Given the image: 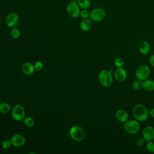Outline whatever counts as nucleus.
Segmentation results:
<instances>
[{
	"mask_svg": "<svg viewBox=\"0 0 154 154\" xmlns=\"http://www.w3.org/2000/svg\"><path fill=\"white\" fill-rule=\"evenodd\" d=\"M69 136L76 141H81L85 137L84 129L79 126H73L69 129Z\"/></svg>",
	"mask_w": 154,
	"mask_h": 154,
	"instance_id": "obj_2",
	"label": "nucleus"
},
{
	"mask_svg": "<svg viewBox=\"0 0 154 154\" xmlns=\"http://www.w3.org/2000/svg\"><path fill=\"white\" fill-rule=\"evenodd\" d=\"M12 146V143L11 140H4L2 143V146L4 149H8Z\"/></svg>",
	"mask_w": 154,
	"mask_h": 154,
	"instance_id": "obj_26",
	"label": "nucleus"
},
{
	"mask_svg": "<svg viewBox=\"0 0 154 154\" xmlns=\"http://www.w3.org/2000/svg\"><path fill=\"white\" fill-rule=\"evenodd\" d=\"M10 140L12 145L17 147L23 146L25 143V137L22 135L19 134H16L13 135L11 137Z\"/></svg>",
	"mask_w": 154,
	"mask_h": 154,
	"instance_id": "obj_11",
	"label": "nucleus"
},
{
	"mask_svg": "<svg viewBox=\"0 0 154 154\" xmlns=\"http://www.w3.org/2000/svg\"><path fill=\"white\" fill-rule=\"evenodd\" d=\"M150 73V68L148 66L143 64L137 67L135 72V76L138 79L144 81L148 79Z\"/></svg>",
	"mask_w": 154,
	"mask_h": 154,
	"instance_id": "obj_7",
	"label": "nucleus"
},
{
	"mask_svg": "<svg viewBox=\"0 0 154 154\" xmlns=\"http://www.w3.org/2000/svg\"><path fill=\"white\" fill-rule=\"evenodd\" d=\"M132 114L135 120L140 122L146 121L149 115L147 108L141 103L135 105L132 108Z\"/></svg>",
	"mask_w": 154,
	"mask_h": 154,
	"instance_id": "obj_1",
	"label": "nucleus"
},
{
	"mask_svg": "<svg viewBox=\"0 0 154 154\" xmlns=\"http://www.w3.org/2000/svg\"><path fill=\"white\" fill-rule=\"evenodd\" d=\"M124 129L129 134H135L139 131L140 129V125L139 122L137 120H128L125 123Z\"/></svg>",
	"mask_w": 154,
	"mask_h": 154,
	"instance_id": "obj_4",
	"label": "nucleus"
},
{
	"mask_svg": "<svg viewBox=\"0 0 154 154\" xmlns=\"http://www.w3.org/2000/svg\"><path fill=\"white\" fill-rule=\"evenodd\" d=\"M142 137L146 141H152L154 139V128L152 126H146L142 131Z\"/></svg>",
	"mask_w": 154,
	"mask_h": 154,
	"instance_id": "obj_10",
	"label": "nucleus"
},
{
	"mask_svg": "<svg viewBox=\"0 0 154 154\" xmlns=\"http://www.w3.org/2000/svg\"><path fill=\"white\" fill-rule=\"evenodd\" d=\"M66 11L68 15L72 18H76L80 14L79 6L75 2H70L67 6Z\"/></svg>",
	"mask_w": 154,
	"mask_h": 154,
	"instance_id": "obj_8",
	"label": "nucleus"
},
{
	"mask_svg": "<svg viewBox=\"0 0 154 154\" xmlns=\"http://www.w3.org/2000/svg\"><path fill=\"white\" fill-rule=\"evenodd\" d=\"M22 72L25 75H31L34 73L35 70L34 66L32 64L29 62L24 63L21 67Z\"/></svg>",
	"mask_w": 154,
	"mask_h": 154,
	"instance_id": "obj_13",
	"label": "nucleus"
},
{
	"mask_svg": "<svg viewBox=\"0 0 154 154\" xmlns=\"http://www.w3.org/2000/svg\"><path fill=\"white\" fill-rule=\"evenodd\" d=\"M10 35H11L12 38H13L14 39H17V38H18L20 37V31L17 28L14 27L11 30Z\"/></svg>",
	"mask_w": 154,
	"mask_h": 154,
	"instance_id": "obj_22",
	"label": "nucleus"
},
{
	"mask_svg": "<svg viewBox=\"0 0 154 154\" xmlns=\"http://www.w3.org/2000/svg\"><path fill=\"white\" fill-rule=\"evenodd\" d=\"M23 123L26 127L31 128L34 125L35 121L32 117L28 116L23 119Z\"/></svg>",
	"mask_w": 154,
	"mask_h": 154,
	"instance_id": "obj_20",
	"label": "nucleus"
},
{
	"mask_svg": "<svg viewBox=\"0 0 154 154\" xmlns=\"http://www.w3.org/2000/svg\"><path fill=\"white\" fill-rule=\"evenodd\" d=\"M149 63L150 64L154 67V54L152 55L149 58Z\"/></svg>",
	"mask_w": 154,
	"mask_h": 154,
	"instance_id": "obj_29",
	"label": "nucleus"
},
{
	"mask_svg": "<svg viewBox=\"0 0 154 154\" xmlns=\"http://www.w3.org/2000/svg\"><path fill=\"white\" fill-rule=\"evenodd\" d=\"M115 79L119 82H123L127 78V72L123 67L117 68L114 72Z\"/></svg>",
	"mask_w": 154,
	"mask_h": 154,
	"instance_id": "obj_12",
	"label": "nucleus"
},
{
	"mask_svg": "<svg viewBox=\"0 0 154 154\" xmlns=\"http://www.w3.org/2000/svg\"><path fill=\"white\" fill-rule=\"evenodd\" d=\"M90 12L87 9H82V11H80V16L83 19H87L90 17Z\"/></svg>",
	"mask_w": 154,
	"mask_h": 154,
	"instance_id": "obj_25",
	"label": "nucleus"
},
{
	"mask_svg": "<svg viewBox=\"0 0 154 154\" xmlns=\"http://www.w3.org/2000/svg\"><path fill=\"white\" fill-rule=\"evenodd\" d=\"M146 148L148 152L154 153V141H147V143L146 145Z\"/></svg>",
	"mask_w": 154,
	"mask_h": 154,
	"instance_id": "obj_24",
	"label": "nucleus"
},
{
	"mask_svg": "<svg viewBox=\"0 0 154 154\" xmlns=\"http://www.w3.org/2000/svg\"><path fill=\"white\" fill-rule=\"evenodd\" d=\"M142 84H143V81H141L137 79V80L134 81L132 82V88L134 90H138L141 88H142Z\"/></svg>",
	"mask_w": 154,
	"mask_h": 154,
	"instance_id": "obj_21",
	"label": "nucleus"
},
{
	"mask_svg": "<svg viewBox=\"0 0 154 154\" xmlns=\"http://www.w3.org/2000/svg\"><path fill=\"white\" fill-rule=\"evenodd\" d=\"M92 20L90 19H84L80 24L81 29L84 31H88L92 27Z\"/></svg>",
	"mask_w": 154,
	"mask_h": 154,
	"instance_id": "obj_16",
	"label": "nucleus"
},
{
	"mask_svg": "<svg viewBox=\"0 0 154 154\" xmlns=\"http://www.w3.org/2000/svg\"><path fill=\"white\" fill-rule=\"evenodd\" d=\"M34 68H35V70L40 71V70L43 69V63L42 61H36L34 63Z\"/></svg>",
	"mask_w": 154,
	"mask_h": 154,
	"instance_id": "obj_27",
	"label": "nucleus"
},
{
	"mask_svg": "<svg viewBox=\"0 0 154 154\" xmlns=\"http://www.w3.org/2000/svg\"><path fill=\"white\" fill-rule=\"evenodd\" d=\"M19 22V16L16 13L11 12L7 14L5 18V23L10 28L16 26Z\"/></svg>",
	"mask_w": 154,
	"mask_h": 154,
	"instance_id": "obj_9",
	"label": "nucleus"
},
{
	"mask_svg": "<svg viewBox=\"0 0 154 154\" xmlns=\"http://www.w3.org/2000/svg\"><path fill=\"white\" fill-rule=\"evenodd\" d=\"M142 88L146 91H152L154 90V81L152 79H145L143 81Z\"/></svg>",
	"mask_w": 154,
	"mask_h": 154,
	"instance_id": "obj_15",
	"label": "nucleus"
},
{
	"mask_svg": "<svg viewBox=\"0 0 154 154\" xmlns=\"http://www.w3.org/2000/svg\"><path fill=\"white\" fill-rule=\"evenodd\" d=\"M77 4L82 9H88L91 5L90 0H77Z\"/></svg>",
	"mask_w": 154,
	"mask_h": 154,
	"instance_id": "obj_18",
	"label": "nucleus"
},
{
	"mask_svg": "<svg viewBox=\"0 0 154 154\" xmlns=\"http://www.w3.org/2000/svg\"><path fill=\"white\" fill-rule=\"evenodd\" d=\"M138 49L141 54L146 55L150 50V45L149 42L146 41H143L138 46Z\"/></svg>",
	"mask_w": 154,
	"mask_h": 154,
	"instance_id": "obj_17",
	"label": "nucleus"
},
{
	"mask_svg": "<svg viewBox=\"0 0 154 154\" xmlns=\"http://www.w3.org/2000/svg\"><path fill=\"white\" fill-rule=\"evenodd\" d=\"M116 117L117 120L121 123H125L128 120L129 116L127 111L123 109H118L116 112Z\"/></svg>",
	"mask_w": 154,
	"mask_h": 154,
	"instance_id": "obj_14",
	"label": "nucleus"
},
{
	"mask_svg": "<svg viewBox=\"0 0 154 154\" xmlns=\"http://www.w3.org/2000/svg\"><path fill=\"white\" fill-rule=\"evenodd\" d=\"M106 16V11L102 7L94 8L90 11V18L94 22H100L103 20Z\"/></svg>",
	"mask_w": 154,
	"mask_h": 154,
	"instance_id": "obj_5",
	"label": "nucleus"
},
{
	"mask_svg": "<svg viewBox=\"0 0 154 154\" xmlns=\"http://www.w3.org/2000/svg\"><path fill=\"white\" fill-rule=\"evenodd\" d=\"M25 116V111L22 105H15L11 110V116L14 120L21 121L23 120Z\"/></svg>",
	"mask_w": 154,
	"mask_h": 154,
	"instance_id": "obj_6",
	"label": "nucleus"
},
{
	"mask_svg": "<svg viewBox=\"0 0 154 154\" xmlns=\"http://www.w3.org/2000/svg\"><path fill=\"white\" fill-rule=\"evenodd\" d=\"M144 143H145V140L143 138V137H142L138 138L137 139V140H136V142H135L136 145H137V146H138V147H141V146H143L144 145Z\"/></svg>",
	"mask_w": 154,
	"mask_h": 154,
	"instance_id": "obj_28",
	"label": "nucleus"
},
{
	"mask_svg": "<svg viewBox=\"0 0 154 154\" xmlns=\"http://www.w3.org/2000/svg\"><path fill=\"white\" fill-rule=\"evenodd\" d=\"M11 110L10 105L5 102L0 103V112L2 114L8 113Z\"/></svg>",
	"mask_w": 154,
	"mask_h": 154,
	"instance_id": "obj_19",
	"label": "nucleus"
},
{
	"mask_svg": "<svg viewBox=\"0 0 154 154\" xmlns=\"http://www.w3.org/2000/svg\"><path fill=\"white\" fill-rule=\"evenodd\" d=\"M0 102H1V97H0Z\"/></svg>",
	"mask_w": 154,
	"mask_h": 154,
	"instance_id": "obj_31",
	"label": "nucleus"
},
{
	"mask_svg": "<svg viewBox=\"0 0 154 154\" xmlns=\"http://www.w3.org/2000/svg\"><path fill=\"white\" fill-rule=\"evenodd\" d=\"M149 115L152 117L153 118H154V108H152L150 111H149Z\"/></svg>",
	"mask_w": 154,
	"mask_h": 154,
	"instance_id": "obj_30",
	"label": "nucleus"
},
{
	"mask_svg": "<svg viewBox=\"0 0 154 154\" xmlns=\"http://www.w3.org/2000/svg\"><path fill=\"white\" fill-rule=\"evenodd\" d=\"M98 80L99 83L105 87H108L112 84L113 79L111 72L108 70H103L100 71L98 75Z\"/></svg>",
	"mask_w": 154,
	"mask_h": 154,
	"instance_id": "obj_3",
	"label": "nucleus"
},
{
	"mask_svg": "<svg viewBox=\"0 0 154 154\" xmlns=\"http://www.w3.org/2000/svg\"><path fill=\"white\" fill-rule=\"evenodd\" d=\"M114 65L117 68L119 67H123L124 66V61L120 57H117L114 60Z\"/></svg>",
	"mask_w": 154,
	"mask_h": 154,
	"instance_id": "obj_23",
	"label": "nucleus"
}]
</instances>
